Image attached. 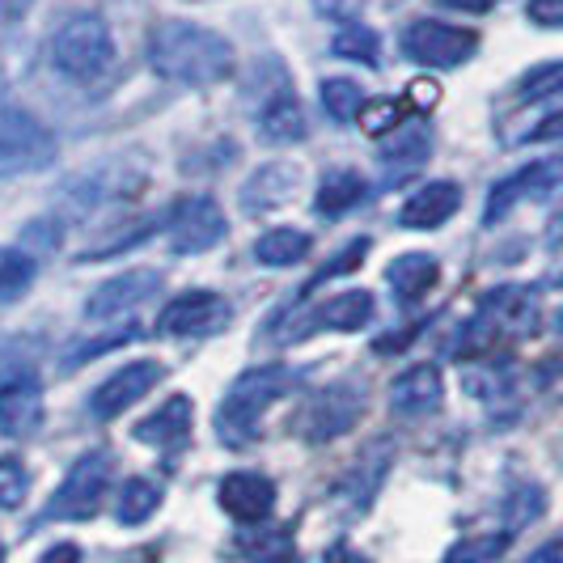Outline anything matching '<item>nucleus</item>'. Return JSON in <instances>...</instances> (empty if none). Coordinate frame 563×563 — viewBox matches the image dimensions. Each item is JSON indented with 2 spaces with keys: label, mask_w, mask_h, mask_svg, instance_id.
Returning a JSON list of instances; mask_svg holds the SVG:
<instances>
[{
  "label": "nucleus",
  "mask_w": 563,
  "mask_h": 563,
  "mask_svg": "<svg viewBox=\"0 0 563 563\" xmlns=\"http://www.w3.org/2000/svg\"><path fill=\"white\" fill-rule=\"evenodd\" d=\"M560 93H563V59H542V64H534L517 81V98L521 102H542V98H560Z\"/></svg>",
  "instance_id": "nucleus-29"
},
{
  "label": "nucleus",
  "mask_w": 563,
  "mask_h": 563,
  "mask_svg": "<svg viewBox=\"0 0 563 563\" xmlns=\"http://www.w3.org/2000/svg\"><path fill=\"white\" fill-rule=\"evenodd\" d=\"M34 276H38L34 254L13 251V246H0V306H13L18 297H26Z\"/></svg>",
  "instance_id": "nucleus-26"
},
{
  "label": "nucleus",
  "mask_w": 563,
  "mask_h": 563,
  "mask_svg": "<svg viewBox=\"0 0 563 563\" xmlns=\"http://www.w3.org/2000/svg\"><path fill=\"white\" fill-rule=\"evenodd\" d=\"M365 199H368L365 174L352 166H335L322 174V183H318V191H313V212L327 217V221H339V217L356 212Z\"/></svg>",
  "instance_id": "nucleus-21"
},
{
  "label": "nucleus",
  "mask_w": 563,
  "mask_h": 563,
  "mask_svg": "<svg viewBox=\"0 0 563 563\" xmlns=\"http://www.w3.org/2000/svg\"><path fill=\"white\" fill-rule=\"evenodd\" d=\"M327 563H373V560H365L352 542H335V547H327Z\"/></svg>",
  "instance_id": "nucleus-38"
},
{
  "label": "nucleus",
  "mask_w": 563,
  "mask_h": 563,
  "mask_svg": "<svg viewBox=\"0 0 563 563\" xmlns=\"http://www.w3.org/2000/svg\"><path fill=\"white\" fill-rule=\"evenodd\" d=\"M402 56L411 64H423V68H462L466 59L479 52V34L475 30L450 26V22H411L398 38Z\"/></svg>",
  "instance_id": "nucleus-6"
},
{
  "label": "nucleus",
  "mask_w": 563,
  "mask_h": 563,
  "mask_svg": "<svg viewBox=\"0 0 563 563\" xmlns=\"http://www.w3.org/2000/svg\"><path fill=\"white\" fill-rule=\"evenodd\" d=\"M530 22L547 30L563 26V0H530Z\"/></svg>",
  "instance_id": "nucleus-35"
},
{
  "label": "nucleus",
  "mask_w": 563,
  "mask_h": 563,
  "mask_svg": "<svg viewBox=\"0 0 563 563\" xmlns=\"http://www.w3.org/2000/svg\"><path fill=\"white\" fill-rule=\"evenodd\" d=\"M166 276L157 267H132V272H119L114 280L98 284L85 301V318L89 322H114V318H128L136 313L144 301H153L162 292Z\"/></svg>",
  "instance_id": "nucleus-9"
},
{
  "label": "nucleus",
  "mask_w": 563,
  "mask_h": 563,
  "mask_svg": "<svg viewBox=\"0 0 563 563\" xmlns=\"http://www.w3.org/2000/svg\"><path fill=\"white\" fill-rule=\"evenodd\" d=\"M0 563H4V547H0Z\"/></svg>",
  "instance_id": "nucleus-43"
},
{
  "label": "nucleus",
  "mask_w": 563,
  "mask_h": 563,
  "mask_svg": "<svg viewBox=\"0 0 563 563\" xmlns=\"http://www.w3.org/2000/svg\"><path fill=\"white\" fill-rule=\"evenodd\" d=\"M318 93H322V111L331 114L335 123H352V119L365 114V89L356 81H347V77H327Z\"/></svg>",
  "instance_id": "nucleus-27"
},
{
  "label": "nucleus",
  "mask_w": 563,
  "mask_h": 563,
  "mask_svg": "<svg viewBox=\"0 0 563 563\" xmlns=\"http://www.w3.org/2000/svg\"><path fill=\"white\" fill-rule=\"evenodd\" d=\"M538 512H542V492L538 487H521L512 496V505H508V521L512 526H526V521H534Z\"/></svg>",
  "instance_id": "nucleus-33"
},
{
  "label": "nucleus",
  "mask_w": 563,
  "mask_h": 563,
  "mask_svg": "<svg viewBox=\"0 0 563 563\" xmlns=\"http://www.w3.org/2000/svg\"><path fill=\"white\" fill-rule=\"evenodd\" d=\"M162 505V487L153 479H128L119 487V500H114V517H119V526H144L153 512Z\"/></svg>",
  "instance_id": "nucleus-25"
},
{
  "label": "nucleus",
  "mask_w": 563,
  "mask_h": 563,
  "mask_svg": "<svg viewBox=\"0 0 563 563\" xmlns=\"http://www.w3.org/2000/svg\"><path fill=\"white\" fill-rule=\"evenodd\" d=\"M365 411V395L356 382H335V386H322L318 395L306 402V411L297 416V432L310 441V445H327L343 437L352 423L361 420Z\"/></svg>",
  "instance_id": "nucleus-7"
},
{
  "label": "nucleus",
  "mask_w": 563,
  "mask_h": 563,
  "mask_svg": "<svg viewBox=\"0 0 563 563\" xmlns=\"http://www.w3.org/2000/svg\"><path fill=\"white\" fill-rule=\"evenodd\" d=\"M310 233H301V229L292 225H276L267 229V233H258V242H254V258L263 263V267H292V263H301L306 254H310Z\"/></svg>",
  "instance_id": "nucleus-24"
},
{
  "label": "nucleus",
  "mask_w": 563,
  "mask_h": 563,
  "mask_svg": "<svg viewBox=\"0 0 563 563\" xmlns=\"http://www.w3.org/2000/svg\"><path fill=\"white\" fill-rule=\"evenodd\" d=\"M169 246L178 254H208L225 242L229 221L212 196H183L169 208Z\"/></svg>",
  "instance_id": "nucleus-8"
},
{
  "label": "nucleus",
  "mask_w": 563,
  "mask_h": 563,
  "mask_svg": "<svg viewBox=\"0 0 563 563\" xmlns=\"http://www.w3.org/2000/svg\"><path fill=\"white\" fill-rule=\"evenodd\" d=\"M560 136H563V111L551 114V119H542V123H538L526 141H560Z\"/></svg>",
  "instance_id": "nucleus-37"
},
{
  "label": "nucleus",
  "mask_w": 563,
  "mask_h": 563,
  "mask_svg": "<svg viewBox=\"0 0 563 563\" xmlns=\"http://www.w3.org/2000/svg\"><path fill=\"white\" fill-rule=\"evenodd\" d=\"M166 377V365L162 361H132V365L114 368L111 377L89 395V416L93 420H114L123 416L132 402H141L148 390H157Z\"/></svg>",
  "instance_id": "nucleus-12"
},
{
  "label": "nucleus",
  "mask_w": 563,
  "mask_h": 563,
  "mask_svg": "<svg viewBox=\"0 0 563 563\" xmlns=\"http://www.w3.org/2000/svg\"><path fill=\"white\" fill-rule=\"evenodd\" d=\"M34 0H0V22H13V18H22Z\"/></svg>",
  "instance_id": "nucleus-41"
},
{
  "label": "nucleus",
  "mask_w": 563,
  "mask_h": 563,
  "mask_svg": "<svg viewBox=\"0 0 563 563\" xmlns=\"http://www.w3.org/2000/svg\"><path fill=\"white\" fill-rule=\"evenodd\" d=\"M114 475V457L107 450H89L81 453L64 483L56 487V496L43 508V521H89L98 505L107 500V487Z\"/></svg>",
  "instance_id": "nucleus-4"
},
{
  "label": "nucleus",
  "mask_w": 563,
  "mask_h": 563,
  "mask_svg": "<svg viewBox=\"0 0 563 563\" xmlns=\"http://www.w3.org/2000/svg\"><path fill=\"white\" fill-rule=\"evenodd\" d=\"M43 428V382L18 368L0 377V437L9 441H26Z\"/></svg>",
  "instance_id": "nucleus-13"
},
{
  "label": "nucleus",
  "mask_w": 563,
  "mask_h": 563,
  "mask_svg": "<svg viewBox=\"0 0 563 563\" xmlns=\"http://www.w3.org/2000/svg\"><path fill=\"white\" fill-rule=\"evenodd\" d=\"M297 183H301V174L288 166V162H272V166H258L246 178V187H242V208L258 217V212H267V208H280L292 199L297 191Z\"/></svg>",
  "instance_id": "nucleus-22"
},
{
  "label": "nucleus",
  "mask_w": 563,
  "mask_h": 563,
  "mask_svg": "<svg viewBox=\"0 0 563 563\" xmlns=\"http://www.w3.org/2000/svg\"><path fill=\"white\" fill-rule=\"evenodd\" d=\"M38 563H81V547L77 542H56L38 555Z\"/></svg>",
  "instance_id": "nucleus-36"
},
{
  "label": "nucleus",
  "mask_w": 563,
  "mask_h": 563,
  "mask_svg": "<svg viewBox=\"0 0 563 563\" xmlns=\"http://www.w3.org/2000/svg\"><path fill=\"white\" fill-rule=\"evenodd\" d=\"M229 318V306L221 292L212 288H191L178 292L174 301H166V310L157 313V331L174 339H203L212 331H221Z\"/></svg>",
  "instance_id": "nucleus-11"
},
{
  "label": "nucleus",
  "mask_w": 563,
  "mask_h": 563,
  "mask_svg": "<svg viewBox=\"0 0 563 563\" xmlns=\"http://www.w3.org/2000/svg\"><path fill=\"white\" fill-rule=\"evenodd\" d=\"M441 4L462 9V13H487V9H496V0H441Z\"/></svg>",
  "instance_id": "nucleus-40"
},
{
  "label": "nucleus",
  "mask_w": 563,
  "mask_h": 563,
  "mask_svg": "<svg viewBox=\"0 0 563 563\" xmlns=\"http://www.w3.org/2000/svg\"><path fill=\"white\" fill-rule=\"evenodd\" d=\"M547 246H563V212L547 225Z\"/></svg>",
  "instance_id": "nucleus-42"
},
{
  "label": "nucleus",
  "mask_w": 563,
  "mask_h": 563,
  "mask_svg": "<svg viewBox=\"0 0 563 563\" xmlns=\"http://www.w3.org/2000/svg\"><path fill=\"white\" fill-rule=\"evenodd\" d=\"M508 547V534H483V538H462L453 547L445 563H492Z\"/></svg>",
  "instance_id": "nucleus-31"
},
{
  "label": "nucleus",
  "mask_w": 563,
  "mask_h": 563,
  "mask_svg": "<svg viewBox=\"0 0 563 563\" xmlns=\"http://www.w3.org/2000/svg\"><path fill=\"white\" fill-rule=\"evenodd\" d=\"M56 162V136L22 107H0V178L34 174Z\"/></svg>",
  "instance_id": "nucleus-5"
},
{
  "label": "nucleus",
  "mask_w": 563,
  "mask_h": 563,
  "mask_svg": "<svg viewBox=\"0 0 563 563\" xmlns=\"http://www.w3.org/2000/svg\"><path fill=\"white\" fill-rule=\"evenodd\" d=\"M191 420H196V407L187 395H169L153 416H144L132 437L141 445H153V450H183L187 437H191Z\"/></svg>",
  "instance_id": "nucleus-16"
},
{
  "label": "nucleus",
  "mask_w": 563,
  "mask_h": 563,
  "mask_svg": "<svg viewBox=\"0 0 563 563\" xmlns=\"http://www.w3.org/2000/svg\"><path fill=\"white\" fill-rule=\"evenodd\" d=\"M398 123H402V107H398V102H377V107H368V114H365V128L373 136H386Z\"/></svg>",
  "instance_id": "nucleus-34"
},
{
  "label": "nucleus",
  "mask_w": 563,
  "mask_h": 563,
  "mask_svg": "<svg viewBox=\"0 0 563 563\" xmlns=\"http://www.w3.org/2000/svg\"><path fill=\"white\" fill-rule=\"evenodd\" d=\"M148 64L174 85L208 89L233 73V43L196 22H157L148 34Z\"/></svg>",
  "instance_id": "nucleus-1"
},
{
  "label": "nucleus",
  "mask_w": 563,
  "mask_h": 563,
  "mask_svg": "<svg viewBox=\"0 0 563 563\" xmlns=\"http://www.w3.org/2000/svg\"><path fill=\"white\" fill-rule=\"evenodd\" d=\"M52 64L59 77L77 85L98 81L114 64V38L102 13H73L52 38Z\"/></svg>",
  "instance_id": "nucleus-3"
},
{
  "label": "nucleus",
  "mask_w": 563,
  "mask_h": 563,
  "mask_svg": "<svg viewBox=\"0 0 563 563\" xmlns=\"http://www.w3.org/2000/svg\"><path fill=\"white\" fill-rule=\"evenodd\" d=\"M428 153H432V132L423 128L420 119H411V123H398L390 128L382 144H377V162L386 166V187H398L402 178H411V174H420L423 162H428Z\"/></svg>",
  "instance_id": "nucleus-14"
},
{
  "label": "nucleus",
  "mask_w": 563,
  "mask_h": 563,
  "mask_svg": "<svg viewBox=\"0 0 563 563\" xmlns=\"http://www.w3.org/2000/svg\"><path fill=\"white\" fill-rule=\"evenodd\" d=\"M386 280H390V288H395L402 301H420V297L432 292V284L441 280V263L423 251H407L398 254V258H390Z\"/></svg>",
  "instance_id": "nucleus-23"
},
{
  "label": "nucleus",
  "mask_w": 563,
  "mask_h": 563,
  "mask_svg": "<svg viewBox=\"0 0 563 563\" xmlns=\"http://www.w3.org/2000/svg\"><path fill=\"white\" fill-rule=\"evenodd\" d=\"M445 398V377L437 365H411L390 382V407L398 416H428Z\"/></svg>",
  "instance_id": "nucleus-20"
},
{
  "label": "nucleus",
  "mask_w": 563,
  "mask_h": 563,
  "mask_svg": "<svg viewBox=\"0 0 563 563\" xmlns=\"http://www.w3.org/2000/svg\"><path fill=\"white\" fill-rule=\"evenodd\" d=\"M30 492V475L18 457H0V512H13L22 508Z\"/></svg>",
  "instance_id": "nucleus-30"
},
{
  "label": "nucleus",
  "mask_w": 563,
  "mask_h": 563,
  "mask_svg": "<svg viewBox=\"0 0 563 563\" xmlns=\"http://www.w3.org/2000/svg\"><path fill=\"white\" fill-rule=\"evenodd\" d=\"M331 52L339 59H361V64H377L382 59V34L373 26H361V22H347V26L335 30L331 38Z\"/></svg>",
  "instance_id": "nucleus-28"
},
{
  "label": "nucleus",
  "mask_w": 563,
  "mask_h": 563,
  "mask_svg": "<svg viewBox=\"0 0 563 563\" xmlns=\"http://www.w3.org/2000/svg\"><path fill=\"white\" fill-rule=\"evenodd\" d=\"M217 500H221V508H225L233 521L258 526L276 508V483L267 479V475H258V471H233L217 487Z\"/></svg>",
  "instance_id": "nucleus-15"
},
{
  "label": "nucleus",
  "mask_w": 563,
  "mask_h": 563,
  "mask_svg": "<svg viewBox=\"0 0 563 563\" xmlns=\"http://www.w3.org/2000/svg\"><path fill=\"white\" fill-rule=\"evenodd\" d=\"M368 246H373V242H365V238H361V242H352L347 251L335 254V258H331V263H327V267L313 276V284L331 280V276H347V272H356V267H361V258L368 254Z\"/></svg>",
  "instance_id": "nucleus-32"
},
{
  "label": "nucleus",
  "mask_w": 563,
  "mask_h": 563,
  "mask_svg": "<svg viewBox=\"0 0 563 563\" xmlns=\"http://www.w3.org/2000/svg\"><path fill=\"white\" fill-rule=\"evenodd\" d=\"M373 310H377V306H373V292H365V288L335 292V297H331V301H322L310 318H301V322H297L292 339H306L313 327H327V331H361V327H368Z\"/></svg>",
  "instance_id": "nucleus-19"
},
{
  "label": "nucleus",
  "mask_w": 563,
  "mask_h": 563,
  "mask_svg": "<svg viewBox=\"0 0 563 563\" xmlns=\"http://www.w3.org/2000/svg\"><path fill=\"white\" fill-rule=\"evenodd\" d=\"M292 386V373L284 365H254L246 373H238L229 382L225 398L217 407V437L225 445H251L258 437V423L267 416V407L276 402Z\"/></svg>",
  "instance_id": "nucleus-2"
},
{
  "label": "nucleus",
  "mask_w": 563,
  "mask_h": 563,
  "mask_svg": "<svg viewBox=\"0 0 563 563\" xmlns=\"http://www.w3.org/2000/svg\"><path fill=\"white\" fill-rule=\"evenodd\" d=\"M457 208H462V187H457V183H445V178H437V183H423L416 196L402 199V208H398V225L402 229H437V225H445Z\"/></svg>",
  "instance_id": "nucleus-18"
},
{
  "label": "nucleus",
  "mask_w": 563,
  "mask_h": 563,
  "mask_svg": "<svg viewBox=\"0 0 563 563\" xmlns=\"http://www.w3.org/2000/svg\"><path fill=\"white\" fill-rule=\"evenodd\" d=\"M526 563H563V538L547 542V547H538V551Z\"/></svg>",
  "instance_id": "nucleus-39"
},
{
  "label": "nucleus",
  "mask_w": 563,
  "mask_h": 563,
  "mask_svg": "<svg viewBox=\"0 0 563 563\" xmlns=\"http://www.w3.org/2000/svg\"><path fill=\"white\" fill-rule=\"evenodd\" d=\"M555 191H563V153L560 157L530 162V166H521L517 174L500 178V183L492 187V196H487L483 221H487V225H496V221H505L521 199H547V196H555Z\"/></svg>",
  "instance_id": "nucleus-10"
},
{
  "label": "nucleus",
  "mask_w": 563,
  "mask_h": 563,
  "mask_svg": "<svg viewBox=\"0 0 563 563\" xmlns=\"http://www.w3.org/2000/svg\"><path fill=\"white\" fill-rule=\"evenodd\" d=\"M258 141L272 144V148H288V144H301L306 141V132H310V123H306V111H301V102L292 98V89L280 85L263 107H258Z\"/></svg>",
  "instance_id": "nucleus-17"
}]
</instances>
